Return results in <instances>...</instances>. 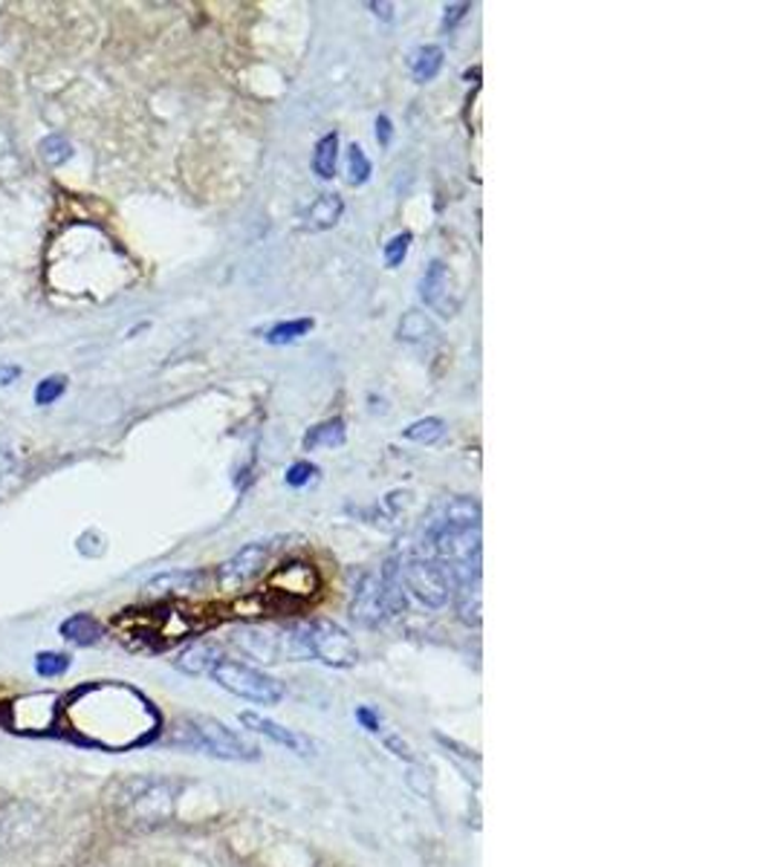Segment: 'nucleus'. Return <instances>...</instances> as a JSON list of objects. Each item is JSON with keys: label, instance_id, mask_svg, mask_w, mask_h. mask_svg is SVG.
<instances>
[{"label": "nucleus", "instance_id": "nucleus-1", "mask_svg": "<svg viewBox=\"0 0 772 867\" xmlns=\"http://www.w3.org/2000/svg\"><path fill=\"white\" fill-rule=\"evenodd\" d=\"M287 660H318L331 669H354L359 647L354 636L331 619H309L287 628Z\"/></svg>", "mask_w": 772, "mask_h": 867}, {"label": "nucleus", "instance_id": "nucleus-2", "mask_svg": "<svg viewBox=\"0 0 772 867\" xmlns=\"http://www.w3.org/2000/svg\"><path fill=\"white\" fill-rule=\"evenodd\" d=\"M169 746L203 752V755L221 757V761H257L261 757V749L255 743H250L214 717H185V721H180L171 728Z\"/></svg>", "mask_w": 772, "mask_h": 867}, {"label": "nucleus", "instance_id": "nucleus-3", "mask_svg": "<svg viewBox=\"0 0 772 867\" xmlns=\"http://www.w3.org/2000/svg\"><path fill=\"white\" fill-rule=\"evenodd\" d=\"M209 674L223 691L241 700H250L255 706H278L284 694H287L275 676L264 674V671L255 669V665H246V662L226 660V656L214 662Z\"/></svg>", "mask_w": 772, "mask_h": 867}, {"label": "nucleus", "instance_id": "nucleus-4", "mask_svg": "<svg viewBox=\"0 0 772 867\" xmlns=\"http://www.w3.org/2000/svg\"><path fill=\"white\" fill-rule=\"evenodd\" d=\"M399 575H403L405 590H412V595L419 604H426L431 611H437L443 604H449V573H446V567L437 559H431L428 552H414L408 559H399Z\"/></svg>", "mask_w": 772, "mask_h": 867}, {"label": "nucleus", "instance_id": "nucleus-5", "mask_svg": "<svg viewBox=\"0 0 772 867\" xmlns=\"http://www.w3.org/2000/svg\"><path fill=\"white\" fill-rule=\"evenodd\" d=\"M419 298L440 318H455L457 313H460V307H464V293H460L457 275L451 273L449 264L431 261L426 275L419 278Z\"/></svg>", "mask_w": 772, "mask_h": 867}, {"label": "nucleus", "instance_id": "nucleus-6", "mask_svg": "<svg viewBox=\"0 0 772 867\" xmlns=\"http://www.w3.org/2000/svg\"><path fill=\"white\" fill-rule=\"evenodd\" d=\"M174 784L171 781H156V778H145V781H133L128 793L122 795L125 798V807L133 818H140V822H160L171 813L174 807Z\"/></svg>", "mask_w": 772, "mask_h": 867}, {"label": "nucleus", "instance_id": "nucleus-7", "mask_svg": "<svg viewBox=\"0 0 772 867\" xmlns=\"http://www.w3.org/2000/svg\"><path fill=\"white\" fill-rule=\"evenodd\" d=\"M270 559V544L264 541H252V544L243 547L241 552H235L232 559L223 561L221 570H217V584L223 590H237L243 584H250L255 575L264 573V564Z\"/></svg>", "mask_w": 772, "mask_h": 867}, {"label": "nucleus", "instance_id": "nucleus-8", "mask_svg": "<svg viewBox=\"0 0 772 867\" xmlns=\"http://www.w3.org/2000/svg\"><path fill=\"white\" fill-rule=\"evenodd\" d=\"M241 723L246 728H250V732H255V735L270 737V741H273V743H278L281 749L293 752V755H298V757L316 755V743L309 741L307 735H302V732H295V728L281 726L278 721H270V717H264V714L243 712L241 714Z\"/></svg>", "mask_w": 772, "mask_h": 867}, {"label": "nucleus", "instance_id": "nucleus-9", "mask_svg": "<svg viewBox=\"0 0 772 867\" xmlns=\"http://www.w3.org/2000/svg\"><path fill=\"white\" fill-rule=\"evenodd\" d=\"M351 616L365 628L383 625L385 619H390L388 608H385L383 581H379V575H365V579L359 581L354 604H351Z\"/></svg>", "mask_w": 772, "mask_h": 867}, {"label": "nucleus", "instance_id": "nucleus-10", "mask_svg": "<svg viewBox=\"0 0 772 867\" xmlns=\"http://www.w3.org/2000/svg\"><path fill=\"white\" fill-rule=\"evenodd\" d=\"M342 214H345V200L338 197V194H322L304 212L302 226L304 232H327V228H333L342 221Z\"/></svg>", "mask_w": 772, "mask_h": 867}, {"label": "nucleus", "instance_id": "nucleus-11", "mask_svg": "<svg viewBox=\"0 0 772 867\" xmlns=\"http://www.w3.org/2000/svg\"><path fill=\"white\" fill-rule=\"evenodd\" d=\"M451 599H455L460 622L469 628H478L480 625V573L457 581L455 588H451Z\"/></svg>", "mask_w": 772, "mask_h": 867}, {"label": "nucleus", "instance_id": "nucleus-12", "mask_svg": "<svg viewBox=\"0 0 772 867\" xmlns=\"http://www.w3.org/2000/svg\"><path fill=\"white\" fill-rule=\"evenodd\" d=\"M399 341L405 345H431L437 338V327L435 322L426 316V313H419V309H408L403 318H399L397 327Z\"/></svg>", "mask_w": 772, "mask_h": 867}, {"label": "nucleus", "instance_id": "nucleus-13", "mask_svg": "<svg viewBox=\"0 0 772 867\" xmlns=\"http://www.w3.org/2000/svg\"><path fill=\"white\" fill-rule=\"evenodd\" d=\"M217 660H221L217 647L209 645V642H194V645L185 647L183 654L174 660V669L183 671V674H189V676H203L212 671V665Z\"/></svg>", "mask_w": 772, "mask_h": 867}, {"label": "nucleus", "instance_id": "nucleus-14", "mask_svg": "<svg viewBox=\"0 0 772 867\" xmlns=\"http://www.w3.org/2000/svg\"><path fill=\"white\" fill-rule=\"evenodd\" d=\"M61 636H64L67 642H73V645L88 647V645H96V642L104 636V631L90 613H73V616L61 622Z\"/></svg>", "mask_w": 772, "mask_h": 867}, {"label": "nucleus", "instance_id": "nucleus-15", "mask_svg": "<svg viewBox=\"0 0 772 867\" xmlns=\"http://www.w3.org/2000/svg\"><path fill=\"white\" fill-rule=\"evenodd\" d=\"M347 437V426L342 417L324 419L316 428H309L307 437H304V451L316 449H333V446H342Z\"/></svg>", "mask_w": 772, "mask_h": 867}, {"label": "nucleus", "instance_id": "nucleus-16", "mask_svg": "<svg viewBox=\"0 0 772 867\" xmlns=\"http://www.w3.org/2000/svg\"><path fill=\"white\" fill-rule=\"evenodd\" d=\"M443 61H446V50H443V47L437 44L419 47V50L414 52V61H412L414 81H417V84L435 81L443 70Z\"/></svg>", "mask_w": 772, "mask_h": 867}, {"label": "nucleus", "instance_id": "nucleus-17", "mask_svg": "<svg viewBox=\"0 0 772 867\" xmlns=\"http://www.w3.org/2000/svg\"><path fill=\"white\" fill-rule=\"evenodd\" d=\"M338 165V133L331 131L324 133L322 140L316 142V151H313V171H316L318 180H333L336 177Z\"/></svg>", "mask_w": 772, "mask_h": 867}, {"label": "nucleus", "instance_id": "nucleus-18", "mask_svg": "<svg viewBox=\"0 0 772 867\" xmlns=\"http://www.w3.org/2000/svg\"><path fill=\"white\" fill-rule=\"evenodd\" d=\"M200 581H203V573H165V575H156L145 590L151 595L189 593V590L200 588Z\"/></svg>", "mask_w": 772, "mask_h": 867}, {"label": "nucleus", "instance_id": "nucleus-19", "mask_svg": "<svg viewBox=\"0 0 772 867\" xmlns=\"http://www.w3.org/2000/svg\"><path fill=\"white\" fill-rule=\"evenodd\" d=\"M440 521L464 523V527H480V503L471 498H451L443 509Z\"/></svg>", "mask_w": 772, "mask_h": 867}, {"label": "nucleus", "instance_id": "nucleus-20", "mask_svg": "<svg viewBox=\"0 0 772 867\" xmlns=\"http://www.w3.org/2000/svg\"><path fill=\"white\" fill-rule=\"evenodd\" d=\"M313 318H295V322H281L275 324L273 330H266V341L275 347L281 345H293V341H298V338L307 336L309 330H313Z\"/></svg>", "mask_w": 772, "mask_h": 867}, {"label": "nucleus", "instance_id": "nucleus-21", "mask_svg": "<svg viewBox=\"0 0 772 867\" xmlns=\"http://www.w3.org/2000/svg\"><path fill=\"white\" fill-rule=\"evenodd\" d=\"M446 434V422H443L440 417H426V419H417V422H412V426L405 428L403 437L405 440H412V442H419V446H431V442H437Z\"/></svg>", "mask_w": 772, "mask_h": 867}, {"label": "nucleus", "instance_id": "nucleus-22", "mask_svg": "<svg viewBox=\"0 0 772 867\" xmlns=\"http://www.w3.org/2000/svg\"><path fill=\"white\" fill-rule=\"evenodd\" d=\"M370 174H374V165H370L365 147L354 142V145L347 147V185L359 188V185L368 183Z\"/></svg>", "mask_w": 772, "mask_h": 867}, {"label": "nucleus", "instance_id": "nucleus-23", "mask_svg": "<svg viewBox=\"0 0 772 867\" xmlns=\"http://www.w3.org/2000/svg\"><path fill=\"white\" fill-rule=\"evenodd\" d=\"M38 154H41L47 165H64L73 156V145L64 136H47V140L38 142Z\"/></svg>", "mask_w": 772, "mask_h": 867}, {"label": "nucleus", "instance_id": "nucleus-24", "mask_svg": "<svg viewBox=\"0 0 772 867\" xmlns=\"http://www.w3.org/2000/svg\"><path fill=\"white\" fill-rule=\"evenodd\" d=\"M64 390H67V376H61V374L44 376V379H41L35 388V405L59 402V399L64 397Z\"/></svg>", "mask_w": 772, "mask_h": 867}, {"label": "nucleus", "instance_id": "nucleus-25", "mask_svg": "<svg viewBox=\"0 0 772 867\" xmlns=\"http://www.w3.org/2000/svg\"><path fill=\"white\" fill-rule=\"evenodd\" d=\"M35 671H38V676H47V680H52V676L67 674V671H70V656L59 654V651H47V654H38L35 656Z\"/></svg>", "mask_w": 772, "mask_h": 867}, {"label": "nucleus", "instance_id": "nucleus-26", "mask_svg": "<svg viewBox=\"0 0 772 867\" xmlns=\"http://www.w3.org/2000/svg\"><path fill=\"white\" fill-rule=\"evenodd\" d=\"M408 249H412V232H399V235L390 237L385 243V264H388V269H397L405 261V255H408Z\"/></svg>", "mask_w": 772, "mask_h": 867}, {"label": "nucleus", "instance_id": "nucleus-27", "mask_svg": "<svg viewBox=\"0 0 772 867\" xmlns=\"http://www.w3.org/2000/svg\"><path fill=\"white\" fill-rule=\"evenodd\" d=\"M318 469L313 463H307V460H298V463H293L287 469V486H293V489H304V486H309L313 480H316Z\"/></svg>", "mask_w": 772, "mask_h": 867}, {"label": "nucleus", "instance_id": "nucleus-28", "mask_svg": "<svg viewBox=\"0 0 772 867\" xmlns=\"http://www.w3.org/2000/svg\"><path fill=\"white\" fill-rule=\"evenodd\" d=\"M356 721H359L362 726L368 728L370 735H376V737H383V735H385V723H383V717H379V714H376V712H370L368 706H359V708H356Z\"/></svg>", "mask_w": 772, "mask_h": 867}, {"label": "nucleus", "instance_id": "nucleus-29", "mask_svg": "<svg viewBox=\"0 0 772 867\" xmlns=\"http://www.w3.org/2000/svg\"><path fill=\"white\" fill-rule=\"evenodd\" d=\"M390 140H394V125H390L388 116H379L376 119V142H379V147H388Z\"/></svg>", "mask_w": 772, "mask_h": 867}, {"label": "nucleus", "instance_id": "nucleus-30", "mask_svg": "<svg viewBox=\"0 0 772 867\" xmlns=\"http://www.w3.org/2000/svg\"><path fill=\"white\" fill-rule=\"evenodd\" d=\"M21 379V368L18 365H9V361H0V388H9Z\"/></svg>", "mask_w": 772, "mask_h": 867}, {"label": "nucleus", "instance_id": "nucleus-31", "mask_svg": "<svg viewBox=\"0 0 772 867\" xmlns=\"http://www.w3.org/2000/svg\"><path fill=\"white\" fill-rule=\"evenodd\" d=\"M471 9V3H451V7H446V27H455L460 18H466V12Z\"/></svg>", "mask_w": 772, "mask_h": 867}, {"label": "nucleus", "instance_id": "nucleus-32", "mask_svg": "<svg viewBox=\"0 0 772 867\" xmlns=\"http://www.w3.org/2000/svg\"><path fill=\"white\" fill-rule=\"evenodd\" d=\"M368 9H374V16L376 18H383V21H394V3H385V0H383V3H376V0H374V3H368Z\"/></svg>", "mask_w": 772, "mask_h": 867}, {"label": "nucleus", "instance_id": "nucleus-33", "mask_svg": "<svg viewBox=\"0 0 772 867\" xmlns=\"http://www.w3.org/2000/svg\"><path fill=\"white\" fill-rule=\"evenodd\" d=\"M0 338H3V330H0Z\"/></svg>", "mask_w": 772, "mask_h": 867}]
</instances>
